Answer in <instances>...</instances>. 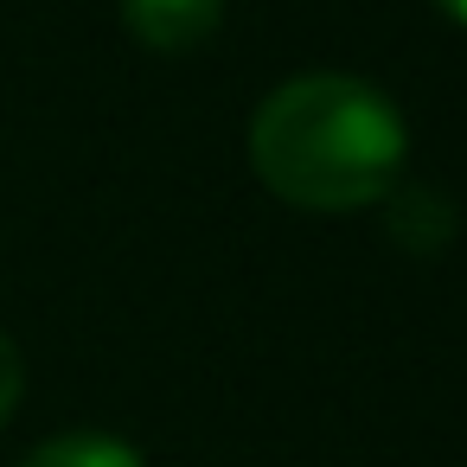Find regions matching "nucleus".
I'll use <instances>...</instances> for the list:
<instances>
[{
  "label": "nucleus",
  "mask_w": 467,
  "mask_h": 467,
  "mask_svg": "<svg viewBox=\"0 0 467 467\" xmlns=\"http://www.w3.org/2000/svg\"><path fill=\"white\" fill-rule=\"evenodd\" d=\"M256 180L301 212H365L403 173L397 103L346 71H301L250 116Z\"/></svg>",
  "instance_id": "obj_1"
},
{
  "label": "nucleus",
  "mask_w": 467,
  "mask_h": 467,
  "mask_svg": "<svg viewBox=\"0 0 467 467\" xmlns=\"http://www.w3.org/2000/svg\"><path fill=\"white\" fill-rule=\"evenodd\" d=\"M224 0H122V26L148 52H192L218 33Z\"/></svg>",
  "instance_id": "obj_2"
},
{
  "label": "nucleus",
  "mask_w": 467,
  "mask_h": 467,
  "mask_svg": "<svg viewBox=\"0 0 467 467\" xmlns=\"http://www.w3.org/2000/svg\"><path fill=\"white\" fill-rule=\"evenodd\" d=\"M384 224H390V237H397L403 250L435 256V250L454 237V205H448V192H435V186H390V192H384Z\"/></svg>",
  "instance_id": "obj_3"
},
{
  "label": "nucleus",
  "mask_w": 467,
  "mask_h": 467,
  "mask_svg": "<svg viewBox=\"0 0 467 467\" xmlns=\"http://www.w3.org/2000/svg\"><path fill=\"white\" fill-rule=\"evenodd\" d=\"M20 467H148V461L116 435H58V441L33 448Z\"/></svg>",
  "instance_id": "obj_4"
},
{
  "label": "nucleus",
  "mask_w": 467,
  "mask_h": 467,
  "mask_svg": "<svg viewBox=\"0 0 467 467\" xmlns=\"http://www.w3.org/2000/svg\"><path fill=\"white\" fill-rule=\"evenodd\" d=\"M20 390H26V365H20V346L0 333V422L20 410Z\"/></svg>",
  "instance_id": "obj_5"
},
{
  "label": "nucleus",
  "mask_w": 467,
  "mask_h": 467,
  "mask_svg": "<svg viewBox=\"0 0 467 467\" xmlns=\"http://www.w3.org/2000/svg\"><path fill=\"white\" fill-rule=\"evenodd\" d=\"M435 7H441L448 20H461V26H467V0H435Z\"/></svg>",
  "instance_id": "obj_6"
}]
</instances>
